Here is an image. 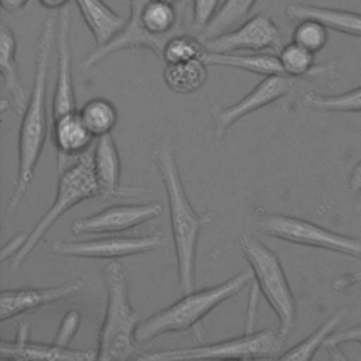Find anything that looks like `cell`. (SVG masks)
<instances>
[{
	"mask_svg": "<svg viewBox=\"0 0 361 361\" xmlns=\"http://www.w3.org/2000/svg\"><path fill=\"white\" fill-rule=\"evenodd\" d=\"M151 159L165 186L178 285L182 293H186L195 290L196 286V254L200 233L213 221L214 214L212 212L200 214L192 206L179 173L176 149L169 137L164 135L152 145Z\"/></svg>",
	"mask_w": 361,
	"mask_h": 361,
	"instance_id": "6da1fadb",
	"label": "cell"
},
{
	"mask_svg": "<svg viewBox=\"0 0 361 361\" xmlns=\"http://www.w3.org/2000/svg\"><path fill=\"white\" fill-rule=\"evenodd\" d=\"M55 34L56 18L49 16L44 20L35 42V68L32 87L25 109L21 114V123L18 130L17 178L10 200L7 203V214H13L21 203L23 197L25 196L34 179V172L47 141V83L52 51L55 47Z\"/></svg>",
	"mask_w": 361,
	"mask_h": 361,
	"instance_id": "7a4b0ae2",
	"label": "cell"
},
{
	"mask_svg": "<svg viewBox=\"0 0 361 361\" xmlns=\"http://www.w3.org/2000/svg\"><path fill=\"white\" fill-rule=\"evenodd\" d=\"M251 282L252 271L243 269L219 285L183 293L178 300L152 313L148 319L140 323L137 329V341L140 344H147L168 333L183 336L193 334L195 337L202 338L204 336L202 320L221 303L243 292Z\"/></svg>",
	"mask_w": 361,
	"mask_h": 361,
	"instance_id": "3957f363",
	"label": "cell"
},
{
	"mask_svg": "<svg viewBox=\"0 0 361 361\" xmlns=\"http://www.w3.org/2000/svg\"><path fill=\"white\" fill-rule=\"evenodd\" d=\"M107 293L104 319L97 336L96 360L126 361L137 358V329L141 323L138 312L130 302L128 279L118 261H110L103 268Z\"/></svg>",
	"mask_w": 361,
	"mask_h": 361,
	"instance_id": "277c9868",
	"label": "cell"
},
{
	"mask_svg": "<svg viewBox=\"0 0 361 361\" xmlns=\"http://www.w3.org/2000/svg\"><path fill=\"white\" fill-rule=\"evenodd\" d=\"M186 3L166 0H128L130 13L123 30L113 38L116 51L144 48L159 61L166 39L183 31L186 23Z\"/></svg>",
	"mask_w": 361,
	"mask_h": 361,
	"instance_id": "5b68a950",
	"label": "cell"
},
{
	"mask_svg": "<svg viewBox=\"0 0 361 361\" xmlns=\"http://www.w3.org/2000/svg\"><path fill=\"white\" fill-rule=\"evenodd\" d=\"M97 195H100V189L93 171L92 151H87L68 168L58 172L55 199L47 213H44L34 228L27 234V240L18 254L10 259V271L16 272L25 262L37 244L68 210Z\"/></svg>",
	"mask_w": 361,
	"mask_h": 361,
	"instance_id": "8992f818",
	"label": "cell"
},
{
	"mask_svg": "<svg viewBox=\"0 0 361 361\" xmlns=\"http://www.w3.org/2000/svg\"><path fill=\"white\" fill-rule=\"evenodd\" d=\"M240 250L251 267L254 283L278 317L279 336L286 340L296 326L298 305L278 255L254 235H243Z\"/></svg>",
	"mask_w": 361,
	"mask_h": 361,
	"instance_id": "52a82bcc",
	"label": "cell"
},
{
	"mask_svg": "<svg viewBox=\"0 0 361 361\" xmlns=\"http://www.w3.org/2000/svg\"><path fill=\"white\" fill-rule=\"evenodd\" d=\"M285 340L278 330L262 329L248 330L237 337L202 344L189 348L159 350L151 353H140L138 360H190V358H241L261 360L279 358Z\"/></svg>",
	"mask_w": 361,
	"mask_h": 361,
	"instance_id": "ba28073f",
	"label": "cell"
},
{
	"mask_svg": "<svg viewBox=\"0 0 361 361\" xmlns=\"http://www.w3.org/2000/svg\"><path fill=\"white\" fill-rule=\"evenodd\" d=\"M255 226L261 234L278 240L361 259L360 238L333 231L296 216L261 210L255 216Z\"/></svg>",
	"mask_w": 361,
	"mask_h": 361,
	"instance_id": "9c48e42d",
	"label": "cell"
},
{
	"mask_svg": "<svg viewBox=\"0 0 361 361\" xmlns=\"http://www.w3.org/2000/svg\"><path fill=\"white\" fill-rule=\"evenodd\" d=\"M164 235L154 231L145 235H110L90 240H52L49 250L59 257L117 259L152 252L164 247Z\"/></svg>",
	"mask_w": 361,
	"mask_h": 361,
	"instance_id": "30bf717a",
	"label": "cell"
},
{
	"mask_svg": "<svg viewBox=\"0 0 361 361\" xmlns=\"http://www.w3.org/2000/svg\"><path fill=\"white\" fill-rule=\"evenodd\" d=\"M202 39L206 49L212 52H261L265 49L279 52L282 48L281 28L264 11L251 16L224 34Z\"/></svg>",
	"mask_w": 361,
	"mask_h": 361,
	"instance_id": "8fae6325",
	"label": "cell"
},
{
	"mask_svg": "<svg viewBox=\"0 0 361 361\" xmlns=\"http://www.w3.org/2000/svg\"><path fill=\"white\" fill-rule=\"evenodd\" d=\"M293 78L286 75L265 76L252 90H250L237 103L227 107H213V130L214 137L221 140L227 131L243 117L274 104L275 102L283 99L293 90Z\"/></svg>",
	"mask_w": 361,
	"mask_h": 361,
	"instance_id": "7c38bea8",
	"label": "cell"
},
{
	"mask_svg": "<svg viewBox=\"0 0 361 361\" xmlns=\"http://www.w3.org/2000/svg\"><path fill=\"white\" fill-rule=\"evenodd\" d=\"M162 204L157 202L144 204H114L94 214L76 219L71 231L83 234H116L148 223L162 214Z\"/></svg>",
	"mask_w": 361,
	"mask_h": 361,
	"instance_id": "4fadbf2b",
	"label": "cell"
},
{
	"mask_svg": "<svg viewBox=\"0 0 361 361\" xmlns=\"http://www.w3.org/2000/svg\"><path fill=\"white\" fill-rule=\"evenodd\" d=\"M71 11L65 7L56 17V75L52 96V118L63 113L76 110V97L72 72V47H71Z\"/></svg>",
	"mask_w": 361,
	"mask_h": 361,
	"instance_id": "5bb4252c",
	"label": "cell"
},
{
	"mask_svg": "<svg viewBox=\"0 0 361 361\" xmlns=\"http://www.w3.org/2000/svg\"><path fill=\"white\" fill-rule=\"evenodd\" d=\"M85 289L82 279H72L47 288H16L0 293V320L6 322L16 316L37 310L42 306L72 298Z\"/></svg>",
	"mask_w": 361,
	"mask_h": 361,
	"instance_id": "9a60e30c",
	"label": "cell"
},
{
	"mask_svg": "<svg viewBox=\"0 0 361 361\" xmlns=\"http://www.w3.org/2000/svg\"><path fill=\"white\" fill-rule=\"evenodd\" d=\"M93 171L103 197H135L144 189L121 183V161L116 141L110 134L97 138L93 149Z\"/></svg>",
	"mask_w": 361,
	"mask_h": 361,
	"instance_id": "2e32d148",
	"label": "cell"
},
{
	"mask_svg": "<svg viewBox=\"0 0 361 361\" xmlns=\"http://www.w3.org/2000/svg\"><path fill=\"white\" fill-rule=\"evenodd\" d=\"M93 138L78 109L52 118V141L56 149L58 172L87 152Z\"/></svg>",
	"mask_w": 361,
	"mask_h": 361,
	"instance_id": "e0dca14e",
	"label": "cell"
},
{
	"mask_svg": "<svg viewBox=\"0 0 361 361\" xmlns=\"http://www.w3.org/2000/svg\"><path fill=\"white\" fill-rule=\"evenodd\" d=\"M30 324L27 322L18 323V330L14 341L1 340L0 355L10 360H96V353L89 350L63 348L54 343L44 344L31 341L28 337Z\"/></svg>",
	"mask_w": 361,
	"mask_h": 361,
	"instance_id": "ac0fdd59",
	"label": "cell"
},
{
	"mask_svg": "<svg viewBox=\"0 0 361 361\" xmlns=\"http://www.w3.org/2000/svg\"><path fill=\"white\" fill-rule=\"evenodd\" d=\"M285 14L290 21L313 18L323 23L329 30L361 38V13L357 11L290 3L286 6Z\"/></svg>",
	"mask_w": 361,
	"mask_h": 361,
	"instance_id": "d6986e66",
	"label": "cell"
},
{
	"mask_svg": "<svg viewBox=\"0 0 361 361\" xmlns=\"http://www.w3.org/2000/svg\"><path fill=\"white\" fill-rule=\"evenodd\" d=\"M17 51V38L14 31L7 27V24H1L0 28V71L3 75L4 90L10 99V107H13L18 114H23L25 104L28 102L25 89L20 79L18 65L16 59Z\"/></svg>",
	"mask_w": 361,
	"mask_h": 361,
	"instance_id": "ffe728a7",
	"label": "cell"
},
{
	"mask_svg": "<svg viewBox=\"0 0 361 361\" xmlns=\"http://www.w3.org/2000/svg\"><path fill=\"white\" fill-rule=\"evenodd\" d=\"M79 13L90 30L96 47L110 42L124 27L126 20L104 0H75Z\"/></svg>",
	"mask_w": 361,
	"mask_h": 361,
	"instance_id": "44dd1931",
	"label": "cell"
},
{
	"mask_svg": "<svg viewBox=\"0 0 361 361\" xmlns=\"http://www.w3.org/2000/svg\"><path fill=\"white\" fill-rule=\"evenodd\" d=\"M285 73L293 79H327L337 76L336 62L316 63L314 54L296 42H289L278 52Z\"/></svg>",
	"mask_w": 361,
	"mask_h": 361,
	"instance_id": "7402d4cb",
	"label": "cell"
},
{
	"mask_svg": "<svg viewBox=\"0 0 361 361\" xmlns=\"http://www.w3.org/2000/svg\"><path fill=\"white\" fill-rule=\"evenodd\" d=\"M204 62L209 66H224L234 68L245 72H251L255 75L274 76V75H286L278 55L271 54H248L241 55L235 52H212L207 51L203 56ZM288 76V75H286Z\"/></svg>",
	"mask_w": 361,
	"mask_h": 361,
	"instance_id": "603a6c76",
	"label": "cell"
},
{
	"mask_svg": "<svg viewBox=\"0 0 361 361\" xmlns=\"http://www.w3.org/2000/svg\"><path fill=\"white\" fill-rule=\"evenodd\" d=\"M207 63L203 58L185 62L165 63L164 82L176 94H190L197 92L207 80Z\"/></svg>",
	"mask_w": 361,
	"mask_h": 361,
	"instance_id": "cb8c5ba5",
	"label": "cell"
},
{
	"mask_svg": "<svg viewBox=\"0 0 361 361\" xmlns=\"http://www.w3.org/2000/svg\"><path fill=\"white\" fill-rule=\"evenodd\" d=\"M345 310H337L333 313L324 323H322L312 334H309L305 340L289 348L286 353L281 354V360H312L317 350L324 347L327 338L338 330V327L345 322Z\"/></svg>",
	"mask_w": 361,
	"mask_h": 361,
	"instance_id": "d4e9b609",
	"label": "cell"
},
{
	"mask_svg": "<svg viewBox=\"0 0 361 361\" xmlns=\"http://www.w3.org/2000/svg\"><path fill=\"white\" fill-rule=\"evenodd\" d=\"M79 111L87 130L96 140L110 134L118 120L116 106L106 97L89 99Z\"/></svg>",
	"mask_w": 361,
	"mask_h": 361,
	"instance_id": "484cf974",
	"label": "cell"
},
{
	"mask_svg": "<svg viewBox=\"0 0 361 361\" xmlns=\"http://www.w3.org/2000/svg\"><path fill=\"white\" fill-rule=\"evenodd\" d=\"M257 1L258 0H224L210 24L200 34V38H213L240 25L248 18Z\"/></svg>",
	"mask_w": 361,
	"mask_h": 361,
	"instance_id": "4316f807",
	"label": "cell"
},
{
	"mask_svg": "<svg viewBox=\"0 0 361 361\" xmlns=\"http://www.w3.org/2000/svg\"><path fill=\"white\" fill-rule=\"evenodd\" d=\"M303 106L327 113H360L361 86L338 94H319L309 92L303 96Z\"/></svg>",
	"mask_w": 361,
	"mask_h": 361,
	"instance_id": "83f0119b",
	"label": "cell"
},
{
	"mask_svg": "<svg viewBox=\"0 0 361 361\" xmlns=\"http://www.w3.org/2000/svg\"><path fill=\"white\" fill-rule=\"evenodd\" d=\"M206 52L207 49L200 37H196L195 34H189L185 31H179L166 39L162 49L161 62H164V65L185 62L190 59L203 58Z\"/></svg>",
	"mask_w": 361,
	"mask_h": 361,
	"instance_id": "f1b7e54d",
	"label": "cell"
},
{
	"mask_svg": "<svg viewBox=\"0 0 361 361\" xmlns=\"http://www.w3.org/2000/svg\"><path fill=\"white\" fill-rule=\"evenodd\" d=\"M292 41L316 54L326 47L329 41V28L313 18L299 20L293 28Z\"/></svg>",
	"mask_w": 361,
	"mask_h": 361,
	"instance_id": "f546056e",
	"label": "cell"
},
{
	"mask_svg": "<svg viewBox=\"0 0 361 361\" xmlns=\"http://www.w3.org/2000/svg\"><path fill=\"white\" fill-rule=\"evenodd\" d=\"M220 0H192V30L195 34H202L210 24L220 8Z\"/></svg>",
	"mask_w": 361,
	"mask_h": 361,
	"instance_id": "4dcf8cb0",
	"label": "cell"
},
{
	"mask_svg": "<svg viewBox=\"0 0 361 361\" xmlns=\"http://www.w3.org/2000/svg\"><path fill=\"white\" fill-rule=\"evenodd\" d=\"M79 326H80V313L75 309L68 310L59 324V329H58L52 343L59 347L68 348L71 345V341L75 337Z\"/></svg>",
	"mask_w": 361,
	"mask_h": 361,
	"instance_id": "1f68e13d",
	"label": "cell"
},
{
	"mask_svg": "<svg viewBox=\"0 0 361 361\" xmlns=\"http://www.w3.org/2000/svg\"><path fill=\"white\" fill-rule=\"evenodd\" d=\"M347 343H358L361 345V323L350 326L347 329L336 330L324 343V350H331Z\"/></svg>",
	"mask_w": 361,
	"mask_h": 361,
	"instance_id": "d6a6232c",
	"label": "cell"
},
{
	"mask_svg": "<svg viewBox=\"0 0 361 361\" xmlns=\"http://www.w3.org/2000/svg\"><path fill=\"white\" fill-rule=\"evenodd\" d=\"M361 282V269L360 271H354V272H347V274H341L338 276H336L333 279V289L336 292H345L350 288H353L354 285Z\"/></svg>",
	"mask_w": 361,
	"mask_h": 361,
	"instance_id": "836d02e7",
	"label": "cell"
},
{
	"mask_svg": "<svg viewBox=\"0 0 361 361\" xmlns=\"http://www.w3.org/2000/svg\"><path fill=\"white\" fill-rule=\"evenodd\" d=\"M27 240V234L25 233H18L14 237H11L1 248V261H7L11 259L14 255L18 254V251L21 250V247L24 245Z\"/></svg>",
	"mask_w": 361,
	"mask_h": 361,
	"instance_id": "e575fe53",
	"label": "cell"
},
{
	"mask_svg": "<svg viewBox=\"0 0 361 361\" xmlns=\"http://www.w3.org/2000/svg\"><path fill=\"white\" fill-rule=\"evenodd\" d=\"M348 189L354 193L361 192V159L353 166L348 176Z\"/></svg>",
	"mask_w": 361,
	"mask_h": 361,
	"instance_id": "d590c367",
	"label": "cell"
},
{
	"mask_svg": "<svg viewBox=\"0 0 361 361\" xmlns=\"http://www.w3.org/2000/svg\"><path fill=\"white\" fill-rule=\"evenodd\" d=\"M28 1L30 0H0L3 10L8 14H18L28 4Z\"/></svg>",
	"mask_w": 361,
	"mask_h": 361,
	"instance_id": "8d00e7d4",
	"label": "cell"
},
{
	"mask_svg": "<svg viewBox=\"0 0 361 361\" xmlns=\"http://www.w3.org/2000/svg\"><path fill=\"white\" fill-rule=\"evenodd\" d=\"M44 8L49 11H59L65 8L69 3V0H37Z\"/></svg>",
	"mask_w": 361,
	"mask_h": 361,
	"instance_id": "74e56055",
	"label": "cell"
},
{
	"mask_svg": "<svg viewBox=\"0 0 361 361\" xmlns=\"http://www.w3.org/2000/svg\"><path fill=\"white\" fill-rule=\"evenodd\" d=\"M166 1H171V3H175V4H176V3H179V1H183V0H166Z\"/></svg>",
	"mask_w": 361,
	"mask_h": 361,
	"instance_id": "f35d334b",
	"label": "cell"
}]
</instances>
